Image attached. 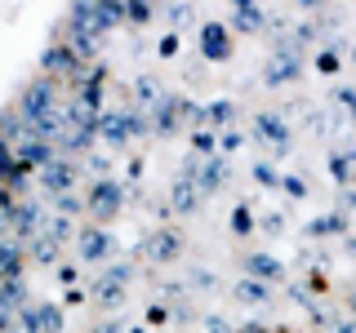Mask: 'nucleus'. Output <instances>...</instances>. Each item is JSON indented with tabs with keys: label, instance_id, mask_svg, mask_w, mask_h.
<instances>
[{
	"label": "nucleus",
	"instance_id": "f257e3e1",
	"mask_svg": "<svg viewBox=\"0 0 356 333\" xmlns=\"http://www.w3.org/2000/svg\"><path fill=\"white\" fill-rule=\"evenodd\" d=\"M263 80L267 89H285V85H298L303 80V44L298 40H281L272 49V58L263 67Z\"/></svg>",
	"mask_w": 356,
	"mask_h": 333
},
{
	"label": "nucleus",
	"instance_id": "f03ea898",
	"mask_svg": "<svg viewBox=\"0 0 356 333\" xmlns=\"http://www.w3.org/2000/svg\"><path fill=\"white\" fill-rule=\"evenodd\" d=\"M18 111H22V120H40V116H49V111H58V80L54 76H40V80H31L27 89L18 94Z\"/></svg>",
	"mask_w": 356,
	"mask_h": 333
},
{
	"label": "nucleus",
	"instance_id": "7ed1b4c3",
	"mask_svg": "<svg viewBox=\"0 0 356 333\" xmlns=\"http://www.w3.org/2000/svg\"><path fill=\"white\" fill-rule=\"evenodd\" d=\"M40 67H44V76H54V80H63L72 89L85 80V58L72 49V44H49L44 58H40Z\"/></svg>",
	"mask_w": 356,
	"mask_h": 333
},
{
	"label": "nucleus",
	"instance_id": "20e7f679",
	"mask_svg": "<svg viewBox=\"0 0 356 333\" xmlns=\"http://www.w3.org/2000/svg\"><path fill=\"white\" fill-rule=\"evenodd\" d=\"M85 205H89V214H94L98 227H107V222L116 218L120 209H125V187H120V182H111V178H98V182L89 187Z\"/></svg>",
	"mask_w": 356,
	"mask_h": 333
},
{
	"label": "nucleus",
	"instance_id": "39448f33",
	"mask_svg": "<svg viewBox=\"0 0 356 333\" xmlns=\"http://www.w3.org/2000/svg\"><path fill=\"white\" fill-rule=\"evenodd\" d=\"M9 231H14V240L18 244H27V240H36L40 231H44V209L36 205V200H18L14 209H9Z\"/></svg>",
	"mask_w": 356,
	"mask_h": 333
},
{
	"label": "nucleus",
	"instance_id": "423d86ee",
	"mask_svg": "<svg viewBox=\"0 0 356 333\" xmlns=\"http://www.w3.org/2000/svg\"><path fill=\"white\" fill-rule=\"evenodd\" d=\"M152 133H161V138H170V133H178L187 125V98H178V94H161V103H156L152 111Z\"/></svg>",
	"mask_w": 356,
	"mask_h": 333
},
{
	"label": "nucleus",
	"instance_id": "0eeeda50",
	"mask_svg": "<svg viewBox=\"0 0 356 333\" xmlns=\"http://www.w3.org/2000/svg\"><path fill=\"white\" fill-rule=\"evenodd\" d=\"M18 329L22 333H63V311L54 302H27L18 311Z\"/></svg>",
	"mask_w": 356,
	"mask_h": 333
},
{
	"label": "nucleus",
	"instance_id": "6e6552de",
	"mask_svg": "<svg viewBox=\"0 0 356 333\" xmlns=\"http://www.w3.org/2000/svg\"><path fill=\"white\" fill-rule=\"evenodd\" d=\"M227 173H232V169H227V155L214 151V155H200L192 182H196V191H200V196H218L222 187H227Z\"/></svg>",
	"mask_w": 356,
	"mask_h": 333
},
{
	"label": "nucleus",
	"instance_id": "1a4fd4ad",
	"mask_svg": "<svg viewBox=\"0 0 356 333\" xmlns=\"http://www.w3.org/2000/svg\"><path fill=\"white\" fill-rule=\"evenodd\" d=\"M143 253H147V262H178V253H183V236H178V227H156L147 240H143Z\"/></svg>",
	"mask_w": 356,
	"mask_h": 333
},
{
	"label": "nucleus",
	"instance_id": "9d476101",
	"mask_svg": "<svg viewBox=\"0 0 356 333\" xmlns=\"http://www.w3.org/2000/svg\"><path fill=\"white\" fill-rule=\"evenodd\" d=\"M254 138H263L267 147H272V155H281V160H285V151H289V125H285V116H276V111L254 116Z\"/></svg>",
	"mask_w": 356,
	"mask_h": 333
},
{
	"label": "nucleus",
	"instance_id": "9b49d317",
	"mask_svg": "<svg viewBox=\"0 0 356 333\" xmlns=\"http://www.w3.org/2000/svg\"><path fill=\"white\" fill-rule=\"evenodd\" d=\"M111 236H107V227H81L76 231V253H81V262H107L111 258Z\"/></svg>",
	"mask_w": 356,
	"mask_h": 333
},
{
	"label": "nucleus",
	"instance_id": "f8f14e48",
	"mask_svg": "<svg viewBox=\"0 0 356 333\" xmlns=\"http://www.w3.org/2000/svg\"><path fill=\"white\" fill-rule=\"evenodd\" d=\"M36 182H40V191L63 196V191H72V182H76V164L67 160V155H58V160H49V164L36 173Z\"/></svg>",
	"mask_w": 356,
	"mask_h": 333
},
{
	"label": "nucleus",
	"instance_id": "ddd939ff",
	"mask_svg": "<svg viewBox=\"0 0 356 333\" xmlns=\"http://www.w3.org/2000/svg\"><path fill=\"white\" fill-rule=\"evenodd\" d=\"M14 160H18V169H27V173H40L49 160H58V151H54V142L27 138V142H18V147H14Z\"/></svg>",
	"mask_w": 356,
	"mask_h": 333
},
{
	"label": "nucleus",
	"instance_id": "4468645a",
	"mask_svg": "<svg viewBox=\"0 0 356 333\" xmlns=\"http://www.w3.org/2000/svg\"><path fill=\"white\" fill-rule=\"evenodd\" d=\"M200 53H205L209 62H227L232 58V31L222 27V22H205V27H200Z\"/></svg>",
	"mask_w": 356,
	"mask_h": 333
},
{
	"label": "nucleus",
	"instance_id": "2eb2a0df",
	"mask_svg": "<svg viewBox=\"0 0 356 333\" xmlns=\"http://www.w3.org/2000/svg\"><path fill=\"white\" fill-rule=\"evenodd\" d=\"M245 275H250V280H281L285 275V262H276L272 253H250V258H245Z\"/></svg>",
	"mask_w": 356,
	"mask_h": 333
},
{
	"label": "nucleus",
	"instance_id": "dca6fc26",
	"mask_svg": "<svg viewBox=\"0 0 356 333\" xmlns=\"http://www.w3.org/2000/svg\"><path fill=\"white\" fill-rule=\"evenodd\" d=\"M200 200H205V196L196 191V182H192V178H174V187H170V205L178 209V214H196V209H200Z\"/></svg>",
	"mask_w": 356,
	"mask_h": 333
},
{
	"label": "nucleus",
	"instance_id": "f3484780",
	"mask_svg": "<svg viewBox=\"0 0 356 333\" xmlns=\"http://www.w3.org/2000/svg\"><path fill=\"white\" fill-rule=\"evenodd\" d=\"M98 138H103L107 147H125V142H129L125 116H120V111H103V116H98Z\"/></svg>",
	"mask_w": 356,
	"mask_h": 333
},
{
	"label": "nucleus",
	"instance_id": "a211bd4d",
	"mask_svg": "<svg viewBox=\"0 0 356 333\" xmlns=\"http://www.w3.org/2000/svg\"><path fill=\"white\" fill-rule=\"evenodd\" d=\"M22 262H27V249L18 240H0V280L22 275Z\"/></svg>",
	"mask_w": 356,
	"mask_h": 333
},
{
	"label": "nucleus",
	"instance_id": "6ab92c4d",
	"mask_svg": "<svg viewBox=\"0 0 356 333\" xmlns=\"http://www.w3.org/2000/svg\"><path fill=\"white\" fill-rule=\"evenodd\" d=\"M267 27V14L259 5H241L236 14H232V31H245V36H254V31Z\"/></svg>",
	"mask_w": 356,
	"mask_h": 333
},
{
	"label": "nucleus",
	"instance_id": "aec40b11",
	"mask_svg": "<svg viewBox=\"0 0 356 333\" xmlns=\"http://www.w3.org/2000/svg\"><path fill=\"white\" fill-rule=\"evenodd\" d=\"M0 138H5V142H27L31 138V133H27V120H22L18 107L0 111Z\"/></svg>",
	"mask_w": 356,
	"mask_h": 333
},
{
	"label": "nucleus",
	"instance_id": "412c9836",
	"mask_svg": "<svg viewBox=\"0 0 356 333\" xmlns=\"http://www.w3.org/2000/svg\"><path fill=\"white\" fill-rule=\"evenodd\" d=\"M236 302H245V307H263V302H272V289H267V280H245L236 284Z\"/></svg>",
	"mask_w": 356,
	"mask_h": 333
},
{
	"label": "nucleus",
	"instance_id": "4be33fe9",
	"mask_svg": "<svg viewBox=\"0 0 356 333\" xmlns=\"http://www.w3.org/2000/svg\"><path fill=\"white\" fill-rule=\"evenodd\" d=\"M27 253H31V262H36V266H49L54 258H58V240H54L49 231H40L36 240H27Z\"/></svg>",
	"mask_w": 356,
	"mask_h": 333
},
{
	"label": "nucleus",
	"instance_id": "5701e85b",
	"mask_svg": "<svg viewBox=\"0 0 356 333\" xmlns=\"http://www.w3.org/2000/svg\"><path fill=\"white\" fill-rule=\"evenodd\" d=\"M232 120H236V103H227V98L205 107V129H227Z\"/></svg>",
	"mask_w": 356,
	"mask_h": 333
},
{
	"label": "nucleus",
	"instance_id": "b1692460",
	"mask_svg": "<svg viewBox=\"0 0 356 333\" xmlns=\"http://www.w3.org/2000/svg\"><path fill=\"white\" fill-rule=\"evenodd\" d=\"M94 302L103 307V311L125 307V284H116V280H98V289H94Z\"/></svg>",
	"mask_w": 356,
	"mask_h": 333
},
{
	"label": "nucleus",
	"instance_id": "393cba45",
	"mask_svg": "<svg viewBox=\"0 0 356 333\" xmlns=\"http://www.w3.org/2000/svg\"><path fill=\"white\" fill-rule=\"evenodd\" d=\"M312 236H343V231H348V218L343 214H325V218H312Z\"/></svg>",
	"mask_w": 356,
	"mask_h": 333
},
{
	"label": "nucleus",
	"instance_id": "a878e982",
	"mask_svg": "<svg viewBox=\"0 0 356 333\" xmlns=\"http://www.w3.org/2000/svg\"><path fill=\"white\" fill-rule=\"evenodd\" d=\"M161 80H152V76H143V80H134V98H138L143 111H152L156 103H161V89H156Z\"/></svg>",
	"mask_w": 356,
	"mask_h": 333
},
{
	"label": "nucleus",
	"instance_id": "bb28decb",
	"mask_svg": "<svg viewBox=\"0 0 356 333\" xmlns=\"http://www.w3.org/2000/svg\"><path fill=\"white\" fill-rule=\"evenodd\" d=\"M352 164H356V151H334V155H330V173H334V182H343V187H348Z\"/></svg>",
	"mask_w": 356,
	"mask_h": 333
},
{
	"label": "nucleus",
	"instance_id": "cd10ccee",
	"mask_svg": "<svg viewBox=\"0 0 356 333\" xmlns=\"http://www.w3.org/2000/svg\"><path fill=\"white\" fill-rule=\"evenodd\" d=\"M120 116H125L129 138H147V133H152V116H147V111H138V107H134V111H120Z\"/></svg>",
	"mask_w": 356,
	"mask_h": 333
},
{
	"label": "nucleus",
	"instance_id": "c85d7f7f",
	"mask_svg": "<svg viewBox=\"0 0 356 333\" xmlns=\"http://www.w3.org/2000/svg\"><path fill=\"white\" fill-rule=\"evenodd\" d=\"M152 9H156V0H125V18L138 22V27H147V22H152Z\"/></svg>",
	"mask_w": 356,
	"mask_h": 333
},
{
	"label": "nucleus",
	"instance_id": "c756f323",
	"mask_svg": "<svg viewBox=\"0 0 356 333\" xmlns=\"http://www.w3.org/2000/svg\"><path fill=\"white\" fill-rule=\"evenodd\" d=\"M276 191H285L289 200H307V182H303V178H298V173H285Z\"/></svg>",
	"mask_w": 356,
	"mask_h": 333
},
{
	"label": "nucleus",
	"instance_id": "7c9ffc66",
	"mask_svg": "<svg viewBox=\"0 0 356 333\" xmlns=\"http://www.w3.org/2000/svg\"><path fill=\"white\" fill-rule=\"evenodd\" d=\"M232 231H236V236H250V231H254V214H250V205H236V209H232Z\"/></svg>",
	"mask_w": 356,
	"mask_h": 333
},
{
	"label": "nucleus",
	"instance_id": "2f4dec72",
	"mask_svg": "<svg viewBox=\"0 0 356 333\" xmlns=\"http://www.w3.org/2000/svg\"><path fill=\"white\" fill-rule=\"evenodd\" d=\"M54 209H58V214H63V218H76V214H81V200H76V196H67V191H63V196H54Z\"/></svg>",
	"mask_w": 356,
	"mask_h": 333
},
{
	"label": "nucleus",
	"instance_id": "473e14b6",
	"mask_svg": "<svg viewBox=\"0 0 356 333\" xmlns=\"http://www.w3.org/2000/svg\"><path fill=\"white\" fill-rule=\"evenodd\" d=\"M192 142H196V155H214V151H218V147H214V129H196Z\"/></svg>",
	"mask_w": 356,
	"mask_h": 333
},
{
	"label": "nucleus",
	"instance_id": "72a5a7b5",
	"mask_svg": "<svg viewBox=\"0 0 356 333\" xmlns=\"http://www.w3.org/2000/svg\"><path fill=\"white\" fill-rule=\"evenodd\" d=\"M44 231H49V236L63 244L67 236H72V218H63V214H58V218H54V222H49V227H44Z\"/></svg>",
	"mask_w": 356,
	"mask_h": 333
},
{
	"label": "nucleus",
	"instance_id": "f704fd0d",
	"mask_svg": "<svg viewBox=\"0 0 356 333\" xmlns=\"http://www.w3.org/2000/svg\"><path fill=\"white\" fill-rule=\"evenodd\" d=\"M129 275H134V266H129V262H116V266H107V275H103V280H116V284H129Z\"/></svg>",
	"mask_w": 356,
	"mask_h": 333
},
{
	"label": "nucleus",
	"instance_id": "c9c22d12",
	"mask_svg": "<svg viewBox=\"0 0 356 333\" xmlns=\"http://www.w3.org/2000/svg\"><path fill=\"white\" fill-rule=\"evenodd\" d=\"M316 67H321V71H339V53H334V49H321L316 53Z\"/></svg>",
	"mask_w": 356,
	"mask_h": 333
},
{
	"label": "nucleus",
	"instance_id": "e433bc0d",
	"mask_svg": "<svg viewBox=\"0 0 356 333\" xmlns=\"http://www.w3.org/2000/svg\"><path fill=\"white\" fill-rule=\"evenodd\" d=\"M187 14H192V5H187V0H178V5H170V22H174V27H183V22H187Z\"/></svg>",
	"mask_w": 356,
	"mask_h": 333
},
{
	"label": "nucleus",
	"instance_id": "4c0bfd02",
	"mask_svg": "<svg viewBox=\"0 0 356 333\" xmlns=\"http://www.w3.org/2000/svg\"><path fill=\"white\" fill-rule=\"evenodd\" d=\"M254 178H259L263 187H281V178H276L272 169H267V164H254Z\"/></svg>",
	"mask_w": 356,
	"mask_h": 333
},
{
	"label": "nucleus",
	"instance_id": "58836bf2",
	"mask_svg": "<svg viewBox=\"0 0 356 333\" xmlns=\"http://www.w3.org/2000/svg\"><path fill=\"white\" fill-rule=\"evenodd\" d=\"M339 103L348 107V111H352V120H356V89H348V85H343V89H339Z\"/></svg>",
	"mask_w": 356,
	"mask_h": 333
},
{
	"label": "nucleus",
	"instance_id": "ea45409f",
	"mask_svg": "<svg viewBox=\"0 0 356 333\" xmlns=\"http://www.w3.org/2000/svg\"><path fill=\"white\" fill-rule=\"evenodd\" d=\"M209 333H236V329H232L222 316H209Z\"/></svg>",
	"mask_w": 356,
	"mask_h": 333
},
{
	"label": "nucleus",
	"instance_id": "a19ab883",
	"mask_svg": "<svg viewBox=\"0 0 356 333\" xmlns=\"http://www.w3.org/2000/svg\"><path fill=\"white\" fill-rule=\"evenodd\" d=\"M236 147H241V133L227 129V133H222V151H236Z\"/></svg>",
	"mask_w": 356,
	"mask_h": 333
},
{
	"label": "nucleus",
	"instance_id": "79ce46f5",
	"mask_svg": "<svg viewBox=\"0 0 356 333\" xmlns=\"http://www.w3.org/2000/svg\"><path fill=\"white\" fill-rule=\"evenodd\" d=\"M161 53H165V58H174V53H178V36H165L161 40Z\"/></svg>",
	"mask_w": 356,
	"mask_h": 333
},
{
	"label": "nucleus",
	"instance_id": "37998d69",
	"mask_svg": "<svg viewBox=\"0 0 356 333\" xmlns=\"http://www.w3.org/2000/svg\"><path fill=\"white\" fill-rule=\"evenodd\" d=\"M89 164H94V173H107V169H111V155H94Z\"/></svg>",
	"mask_w": 356,
	"mask_h": 333
},
{
	"label": "nucleus",
	"instance_id": "c03bdc74",
	"mask_svg": "<svg viewBox=\"0 0 356 333\" xmlns=\"http://www.w3.org/2000/svg\"><path fill=\"white\" fill-rule=\"evenodd\" d=\"M58 280L63 284H76V266H58Z\"/></svg>",
	"mask_w": 356,
	"mask_h": 333
},
{
	"label": "nucleus",
	"instance_id": "a18cd8bd",
	"mask_svg": "<svg viewBox=\"0 0 356 333\" xmlns=\"http://www.w3.org/2000/svg\"><path fill=\"white\" fill-rule=\"evenodd\" d=\"M94 333H125V329H120V325H116V320H111V325H98Z\"/></svg>",
	"mask_w": 356,
	"mask_h": 333
},
{
	"label": "nucleus",
	"instance_id": "49530a36",
	"mask_svg": "<svg viewBox=\"0 0 356 333\" xmlns=\"http://www.w3.org/2000/svg\"><path fill=\"white\" fill-rule=\"evenodd\" d=\"M343 205H348V209H356V191H343Z\"/></svg>",
	"mask_w": 356,
	"mask_h": 333
},
{
	"label": "nucleus",
	"instance_id": "de8ad7c7",
	"mask_svg": "<svg viewBox=\"0 0 356 333\" xmlns=\"http://www.w3.org/2000/svg\"><path fill=\"white\" fill-rule=\"evenodd\" d=\"M236 333H267L263 325H245V329H236Z\"/></svg>",
	"mask_w": 356,
	"mask_h": 333
},
{
	"label": "nucleus",
	"instance_id": "09e8293b",
	"mask_svg": "<svg viewBox=\"0 0 356 333\" xmlns=\"http://www.w3.org/2000/svg\"><path fill=\"white\" fill-rule=\"evenodd\" d=\"M339 333H356V325H339Z\"/></svg>",
	"mask_w": 356,
	"mask_h": 333
},
{
	"label": "nucleus",
	"instance_id": "8fccbe9b",
	"mask_svg": "<svg viewBox=\"0 0 356 333\" xmlns=\"http://www.w3.org/2000/svg\"><path fill=\"white\" fill-rule=\"evenodd\" d=\"M232 5H236V9H241V5H254V0H232Z\"/></svg>",
	"mask_w": 356,
	"mask_h": 333
},
{
	"label": "nucleus",
	"instance_id": "3c124183",
	"mask_svg": "<svg viewBox=\"0 0 356 333\" xmlns=\"http://www.w3.org/2000/svg\"><path fill=\"white\" fill-rule=\"evenodd\" d=\"M348 307H352V311H356V293H352V298H348Z\"/></svg>",
	"mask_w": 356,
	"mask_h": 333
},
{
	"label": "nucleus",
	"instance_id": "603ef678",
	"mask_svg": "<svg viewBox=\"0 0 356 333\" xmlns=\"http://www.w3.org/2000/svg\"><path fill=\"white\" fill-rule=\"evenodd\" d=\"M5 227H9V222H5V214H0V231H5Z\"/></svg>",
	"mask_w": 356,
	"mask_h": 333
},
{
	"label": "nucleus",
	"instance_id": "864d4df0",
	"mask_svg": "<svg viewBox=\"0 0 356 333\" xmlns=\"http://www.w3.org/2000/svg\"><path fill=\"white\" fill-rule=\"evenodd\" d=\"M5 333H22V329H5Z\"/></svg>",
	"mask_w": 356,
	"mask_h": 333
}]
</instances>
